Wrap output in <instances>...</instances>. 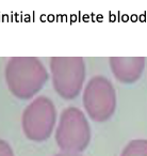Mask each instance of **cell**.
<instances>
[{
    "mask_svg": "<svg viewBox=\"0 0 147 156\" xmlns=\"http://www.w3.org/2000/svg\"><path fill=\"white\" fill-rule=\"evenodd\" d=\"M121 156H147V140L134 139L125 146Z\"/></svg>",
    "mask_w": 147,
    "mask_h": 156,
    "instance_id": "obj_7",
    "label": "cell"
},
{
    "mask_svg": "<svg viewBox=\"0 0 147 156\" xmlns=\"http://www.w3.org/2000/svg\"><path fill=\"white\" fill-rule=\"evenodd\" d=\"M7 82L10 91L19 99H30L44 87L48 73L39 59L13 58L6 70Z\"/></svg>",
    "mask_w": 147,
    "mask_h": 156,
    "instance_id": "obj_1",
    "label": "cell"
},
{
    "mask_svg": "<svg viewBox=\"0 0 147 156\" xmlns=\"http://www.w3.org/2000/svg\"><path fill=\"white\" fill-rule=\"evenodd\" d=\"M55 156H82L80 154H76V153H66V152H61L59 154H57Z\"/></svg>",
    "mask_w": 147,
    "mask_h": 156,
    "instance_id": "obj_9",
    "label": "cell"
},
{
    "mask_svg": "<svg viewBox=\"0 0 147 156\" xmlns=\"http://www.w3.org/2000/svg\"><path fill=\"white\" fill-rule=\"evenodd\" d=\"M53 89L61 97L73 100L81 92L85 79V63L81 57H53L50 60Z\"/></svg>",
    "mask_w": 147,
    "mask_h": 156,
    "instance_id": "obj_3",
    "label": "cell"
},
{
    "mask_svg": "<svg viewBox=\"0 0 147 156\" xmlns=\"http://www.w3.org/2000/svg\"><path fill=\"white\" fill-rule=\"evenodd\" d=\"M0 156H13V151L7 142L0 140Z\"/></svg>",
    "mask_w": 147,
    "mask_h": 156,
    "instance_id": "obj_8",
    "label": "cell"
},
{
    "mask_svg": "<svg viewBox=\"0 0 147 156\" xmlns=\"http://www.w3.org/2000/svg\"><path fill=\"white\" fill-rule=\"evenodd\" d=\"M112 74L123 83H133L141 78L145 68L144 57H111Z\"/></svg>",
    "mask_w": 147,
    "mask_h": 156,
    "instance_id": "obj_6",
    "label": "cell"
},
{
    "mask_svg": "<svg viewBox=\"0 0 147 156\" xmlns=\"http://www.w3.org/2000/svg\"><path fill=\"white\" fill-rule=\"evenodd\" d=\"M57 123L56 107L48 97L39 96L27 106L23 114V128L28 139L44 141L53 133Z\"/></svg>",
    "mask_w": 147,
    "mask_h": 156,
    "instance_id": "obj_5",
    "label": "cell"
},
{
    "mask_svg": "<svg viewBox=\"0 0 147 156\" xmlns=\"http://www.w3.org/2000/svg\"><path fill=\"white\" fill-rule=\"evenodd\" d=\"M82 102L93 121H108L116 108V94L112 82L104 76L91 78L83 90Z\"/></svg>",
    "mask_w": 147,
    "mask_h": 156,
    "instance_id": "obj_4",
    "label": "cell"
},
{
    "mask_svg": "<svg viewBox=\"0 0 147 156\" xmlns=\"http://www.w3.org/2000/svg\"><path fill=\"white\" fill-rule=\"evenodd\" d=\"M56 141L62 152L80 154L91 141L87 119L77 107H67L61 113L56 128Z\"/></svg>",
    "mask_w": 147,
    "mask_h": 156,
    "instance_id": "obj_2",
    "label": "cell"
}]
</instances>
